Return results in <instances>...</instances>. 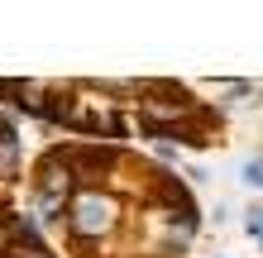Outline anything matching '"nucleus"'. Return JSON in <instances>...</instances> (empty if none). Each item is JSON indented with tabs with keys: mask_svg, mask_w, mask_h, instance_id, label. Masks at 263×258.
<instances>
[{
	"mask_svg": "<svg viewBox=\"0 0 263 258\" xmlns=\"http://www.w3.org/2000/svg\"><path fill=\"white\" fill-rule=\"evenodd\" d=\"M10 115L101 144H177L211 148L225 139V110L177 77H0Z\"/></svg>",
	"mask_w": 263,
	"mask_h": 258,
	"instance_id": "f03ea898",
	"label": "nucleus"
},
{
	"mask_svg": "<svg viewBox=\"0 0 263 258\" xmlns=\"http://www.w3.org/2000/svg\"><path fill=\"white\" fill-rule=\"evenodd\" d=\"M0 258H63V253L34 230V220H29V215H20L5 234H0Z\"/></svg>",
	"mask_w": 263,
	"mask_h": 258,
	"instance_id": "20e7f679",
	"label": "nucleus"
},
{
	"mask_svg": "<svg viewBox=\"0 0 263 258\" xmlns=\"http://www.w3.org/2000/svg\"><path fill=\"white\" fill-rule=\"evenodd\" d=\"M24 125L0 105V234L24 215Z\"/></svg>",
	"mask_w": 263,
	"mask_h": 258,
	"instance_id": "7ed1b4c3",
	"label": "nucleus"
},
{
	"mask_svg": "<svg viewBox=\"0 0 263 258\" xmlns=\"http://www.w3.org/2000/svg\"><path fill=\"white\" fill-rule=\"evenodd\" d=\"M239 182H244V187H254V191H263V153L239 168Z\"/></svg>",
	"mask_w": 263,
	"mask_h": 258,
	"instance_id": "39448f33",
	"label": "nucleus"
},
{
	"mask_svg": "<svg viewBox=\"0 0 263 258\" xmlns=\"http://www.w3.org/2000/svg\"><path fill=\"white\" fill-rule=\"evenodd\" d=\"M24 215L63 258H187L196 191L139 144L48 139L24 168Z\"/></svg>",
	"mask_w": 263,
	"mask_h": 258,
	"instance_id": "f257e3e1",
	"label": "nucleus"
},
{
	"mask_svg": "<svg viewBox=\"0 0 263 258\" xmlns=\"http://www.w3.org/2000/svg\"><path fill=\"white\" fill-rule=\"evenodd\" d=\"M206 258H230V253H206Z\"/></svg>",
	"mask_w": 263,
	"mask_h": 258,
	"instance_id": "0eeeda50",
	"label": "nucleus"
},
{
	"mask_svg": "<svg viewBox=\"0 0 263 258\" xmlns=\"http://www.w3.org/2000/svg\"><path fill=\"white\" fill-rule=\"evenodd\" d=\"M244 230H249V239H258V244H263V206H249V220H244Z\"/></svg>",
	"mask_w": 263,
	"mask_h": 258,
	"instance_id": "423d86ee",
	"label": "nucleus"
}]
</instances>
